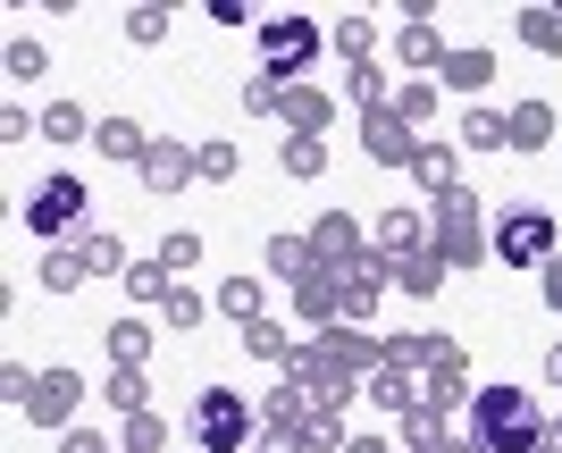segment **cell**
<instances>
[{"label": "cell", "instance_id": "6da1fadb", "mask_svg": "<svg viewBox=\"0 0 562 453\" xmlns=\"http://www.w3.org/2000/svg\"><path fill=\"white\" fill-rule=\"evenodd\" d=\"M470 437L487 453H538L546 445V411L529 404V395H513V386H487V395L470 404Z\"/></svg>", "mask_w": 562, "mask_h": 453}, {"label": "cell", "instance_id": "7a4b0ae2", "mask_svg": "<svg viewBox=\"0 0 562 453\" xmlns=\"http://www.w3.org/2000/svg\"><path fill=\"white\" fill-rule=\"evenodd\" d=\"M244 429H252V420H244L235 395H202V404H193V437H202L211 453H235V445H244Z\"/></svg>", "mask_w": 562, "mask_h": 453}, {"label": "cell", "instance_id": "3957f363", "mask_svg": "<svg viewBox=\"0 0 562 453\" xmlns=\"http://www.w3.org/2000/svg\"><path fill=\"white\" fill-rule=\"evenodd\" d=\"M76 211H85V185H76V177H50V185L25 202V227H34V236H59V227H76Z\"/></svg>", "mask_w": 562, "mask_h": 453}, {"label": "cell", "instance_id": "277c9868", "mask_svg": "<svg viewBox=\"0 0 562 453\" xmlns=\"http://www.w3.org/2000/svg\"><path fill=\"white\" fill-rule=\"evenodd\" d=\"M495 252H504V261H546V252H554V218L546 211L504 218V227H495Z\"/></svg>", "mask_w": 562, "mask_h": 453}, {"label": "cell", "instance_id": "5b68a950", "mask_svg": "<svg viewBox=\"0 0 562 453\" xmlns=\"http://www.w3.org/2000/svg\"><path fill=\"white\" fill-rule=\"evenodd\" d=\"M260 50H269V76H294L311 59V25L303 18H278L269 34H260Z\"/></svg>", "mask_w": 562, "mask_h": 453}]
</instances>
